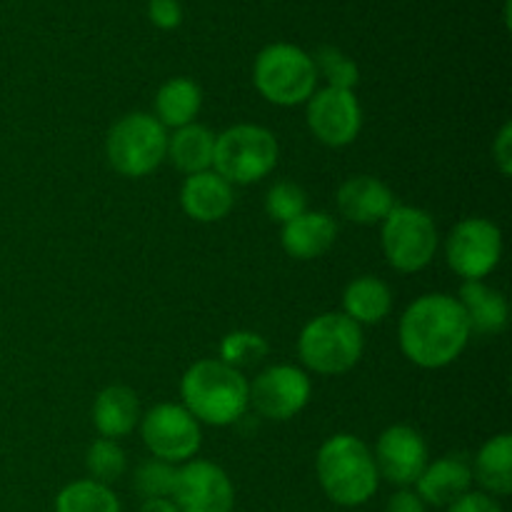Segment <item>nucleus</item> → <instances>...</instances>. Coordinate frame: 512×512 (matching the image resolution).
I'll use <instances>...</instances> for the list:
<instances>
[{"mask_svg": "<svg viewBox=\"0 0 512 512\" xmlns=\"http://www.w3.org/2000/svg\"><path fill=\"white\" fill-rule=\"evenodd\" d=\"M140 418V400L128 385H108L93 403V425L100 438H125L138 428Z\"/></svg>", "mask_w": 512, "mask_h": 512, "instance_id": "6ab92c4d", "label": "nucleus"}, {"mask_svg": "<svg viewBox=\"0 0 512 512\" xmlns=\"http://www.w3.org/2000/svg\"><path fill=\"white\" fill-rule=\"evenodd\" d=\"M180 205L195 223H218L228 218L235 205L233 185L220 178L215 170L188 175L180 188Z\"/></svg>", "mask_w": 512, "mask_h": 512, "instance_id": "dca6fc26", "label": "nucleus"}, {"mask_svg": "<svg viewBox=\"0 0 512 512\" xmlns=\"http://www.w3.org/2000/svg\"><path fill=\"white\" fill-rule=\"evenodd\" d=\"M385 512H428V508H425L423 498H420L415 490L400 488L398 493L388 500V508H385Z\"/></svg>", "mask_w": 512, "mask_h": 512, "instance_id": "72a5a7b5", "label": "nucleus"}, {"mask_svg": "<svg viewBox=\"0 0 512 512\" xmlns=\"http://www.w3.org/2000/svg\"><path fill=\"white\" fill-rule=\"evenodd\" d=\"M448 512H503L498 500L488 493H465L463 498H458L455 503L448 505Z\"/></svg>", "mask_w": 512, "mask_h": 512, "instance_id": "2f4dec72", "label": "nucleus"}, {"mask_svg": "<svg viewBox=\"0 0 512 512\" xmlns=\"http://www.w3.org/2000/svg\"><path fill=\"white\" fill-rule=\"evenodd\" d=\"M380 243L390 268L398 273H420L438 253V225L428 210L395 205L380 223Z\"/></svg>", "mask_w": 512, "mask_h": 512, "instance_id": "6e6552de", "label": "nucleus"}, {"mask_svg": "<svg viewBox=\"0 0 512 512\" xmlns=\"http://www.w3.org/2000/svg\"><path fill=\"white\" fill-rule=\"evenodd\" d=\"M445 258L463 283L485 280L503 258V233L488 218H463L445 238Z\"/></svg>", "mask_w": 512, "mask_h": 512, "instance_id": "1a4fd4ad", "label": "nucleus"}, {"mask_svg": "<svg viewBox=\"0 0 512 512\" xmlns=\"http://www.w3.org/2000/svg\"><path fill=\"white\" fill-rule=\"evenodd\" d=\"M473 480H478L488 495L512 493V435H493L475 455Z\"/></svg>", "mask_w": 512, "mask_h": 512, "instance_id": "b1692460", "label": "nucleus"}, {"mask_svg": "<svg viewBox=\"0 0 512 512\" xmlns=\"http://www.w3.org/2000/svg\"><path fill=\"white\" fill-rule=\"evenodd\" d=\"M105 155L123 178H145L163 165L168 155V130L150 113H128L110 128Z\"/></svg>", "mask_w": 512, "mask_h": 512, "instance_id": "0eeeda50", "label": "nucleus"}, {"mask_svg": "<svg viewBox=\"0 0 512 512\" xmlns=\"http://www.w3.org/2000/svg\"><path fill=\"white\" fill-rule=\"evenodd\" d=\"M85 468H88L90 480L110 485L118 478H123L125 470H128V458H125V450L120 448L118 440L98 438L88 448V455H85Z\"/></svg>", "mask_w": 512, "mask_h": 512, "instance_id": "bb28decb", "label": "nucleus"}, {"mask_svg": "<svg viewBox=\"0 0 512 512\" xmlns=\"http://www.w3.org/2000/svg\"><path fill=\"white\" fill-rule=\"evenodd\" d=\"M175 478H178V468L165 460L150 458L138 465L133 475V488L135 493L143 495L145 500L153 498H173Z\"/></svg>", "mask_w": 512, "mask_h": 512, "instance_id": "c756f323", "label": "nucleus"}, {"mask_svg": "<svg viewBox=\"0 0 512 512\" xmlns=\"http://www.w3.org/2000/svg\"><path fill=\"white\" fill-rule=\"evenodd\" d=\"M215 153V133H210L205 125L190 123L185 128L173 130L168 135V155L165 160L175 165V170L188 178V175L213 170Z\"/></svg>", "mask_w": 512, "mask_h": 512, "instance_id": "5701e85b", "label": "nucleus"}, {"mask_svg": "<svg viewBox=\"0 0 512 512\" xmlns=\"http://www.w3.org/2000/svg\"><path fill=\"white\" fill-rule=\"evenodd\" d=\"M398 205L393 190L375 175H353L338 188V210L343 218L358 225L383 223Z\"/></svg>", "mask_w": 512, "mask_h": 512, "instance_id": "2eb2a0df", "label": "nucleus"}, {"mask_svg": "<svg viewBox=\"0 0 512 512\" xmlns=\"http://www.w3.org/2000/svg\"><path fill=\"white\" fill-rule=\"evenodd\" d=\"M200 108H203V90L190 78H170L155 93V120L165 130L185 128L195 123Z\"/></svg>", "mask_w": 512, "mask_h": 512, "instance_id": "4be33fe9", "label": "nucleus"}, {"mask_svg": "<svg viewBox=\"0 0 512 512\" xmlns=\"http://www.w3.org/2000/svg\"><path fill=\"white\" fill-rule=\"evenodd\" d=\"M493 160L503 175L512 173V123H505L500 128L498 138L493 143Z\"/></svg>", "mask_w": 512, "mask_h": 512, "instance_id": "473e14b6", "label": "nucleus"}, {"mask_svg": "<svg viewBox=\"0 0 512 512\" xmlns=\"http://www.w3.org/2000/svg\"><path fill=\"white\" fill-rule=\"evenodd\" d=\"M375 468L380 478L398 488H413L428 460V443L410 425H390L375 443Z\"/></svg>", "mask_w": 512, "mask_h": 512, "instance_id": "4468645a", "label": "nucleus"}, {"mask_svg": "<svg viewBox=\"0 0 512 512\" xmlns=\"http://www.w3.org/2000/svg\"><path fill=\"white\" fill-rule=\"evenodd\" d=\"M363 350V328L345 313H320L300 330V360L318 375L348 373L360 363Z\"/></svg>", "mask_w": 512, "mask_h": 512, "instance_id": "39448f33", "label": "nucleus"}, {"mask_svg": "<svg viewBox=\"0 0 512 512\" xmlns=\"http://www.w3.org/2000/svg\"><path fill=\"white\" fill-rule=\"evenodd\" d=\"M270 353L268 340L260 333H253V330H233V333L225 335L220 340V358L230 368L240 370L243 373L245 368H253V365L263 363Z\"/></svg>", "mask_w": 512, "mask_h": 512, "instance_id": "a878e982", "label": "nucleus"}, {"mask_svg": "<svg viewBox=\"0 0 512 512\" xmlns=\"http://www.w3.org/2000/svg\"><path fill=\"white\" fill-rule=\"evenodd\" d=\"M458 303L468 318L470 333L500 335L510 323V305L500 290L490 288L483 280L463 283Z\"/></svg>", "mask_w": 512, "mask_h": 512, "instance_id": "aec40b11", "label": "nucleus"}, {"mask_svg": "<svg viewBox=\"0 0 512 512\" xmlns=\"http://www.w3.org/2000/svg\"><path fill=\"white\" fill-rule=\"evenodd\" d=\"M310 395H313V383L308 373L295 365H270L250 383V405L263 418L278 423L303 413L305 405L310 403Z\"/></svg>", "mask_w": 512, "mask_h": 512, "instance_id": "f8f14e48", "label": "nucleus"}, {"mask_svg": "<svg viewBox=\"0 0 512 512\" xmlns=\"http://www.w3.org/2000/svg\"><path fill=\"white\" fill-rule=\"evenodd\" d=\"M148 18L155 28L175 30L183 23V8L178 0H148Z\"/></svg>", "mask_w": 512, "mask_h": 512, "instance_id": "7c9ffc66", "label": "nucleus"}, {"mask_svg": "<svg viewBox=\"0 0 512 512\" xmlns=\"http://www.w3.org/2000/svg\"><path fill=\"white\" fill-rule=\"evenodd\" d=\"M393 310V290L383 278L375 275H360V278L350 280L343 290V313L348 315L353 323L363 325H378Z\"/></svg>", "mask_w": 512, "mask_h": 512, "instance_id": "412c9836", "label": "nucleus"}, {"mask_svg": "<svg viewBox=\"0 0 512 512\" xmlns=\"http://www.w3.org/2000/svg\"><path fill=\"white\" fill-rule=\"evenodd\" d=\"M253 83L268 103L280 108L308 103L318 90L313 55L293 43H270L253 63Z\"/></svg>", "mask_w": 512, "mask_h": 512, "instance_id": "20e7f679", "label": "nucleus"}, {"mask_svg": "<svg viewBox=\"0 0 512 512\" xmlns=\"http://www.w3.org/2000/svg\"><path fill=\"white\" fill-rule=\"evenodd\" d=\"M308 128L315 140L328 148H345L363 130V108L355 90L320 88L310 95Z\"/></svg>", "mask_w": 512, "mask_h": 512, "instance_id": "9b49d317", "label": "nucleus"}, {"mask_svg": "<svg viewBox=\"0 0 512 512\" xmlns=\"http://www.w3.org/2000/svg\"><path fill=\"white\" fill-rule=\"evenodd\" d=\"M173 500L180 512H233V480L220 465L193 458L178 468Z\"/></svg>", "mask_w": 512, "mask_h": 512, "instance_id": "ddd939ff", "label": "nucleus"}, {"mask_svg": "<svg viewBox=\"0 0 512 512\" xmlns=\"http://www.w3.org/2000/svg\"><path fill=\"white\" fill-rule=\"evenodd\" d=\"M308 210V193L293 180H278L265 195V213L273 223H290Z\"/></svg>", "mask_w": 512, "mask_h": 512, "instance_id": "c85d7f7f", "label": "nucleus"}, {"mask_svg": "<svg viewBox=\"0 0 512 512\" xmlns=\"http://www.w3.org/2000/svg\"><path fill=\"white\" fill-rule=\"evenodd\" d=\"M315 475L323 493L340 508L365 505L380 485L373 450L365 440L350 433H338L320 445Z\"/></svg>", "mask_w": 512, "mask_h": 512, "instance_id": "7ed1b4c3", "label": "nucleus"}, {"mask_svg": "<svg viewBox=\"0 0 512 512\" xmlns=\"http://www.w3.org/2000/svg\"><path fill=\"white\" fill-rule=\"evenodd\" d=\"M140 435L153 458L170 465L188 463L203 443L200 423L178 403H160L140 418Z\"/></svg>", "mask_w": 512, "mask_h": 512, "instance_id": "9d476101", "label": "nucleus"}, {"mask_svg": "<svg viewBox=\"0 0 512 512\" xmlns=\"http://www.w3.org/2000/svg\"><path fill=\"white\" fill-rule=\"evenodd\" d=\"M473 488V465L463 455H445L425 465L415 483V493L423 498L425 505L448 508Z\"/></svg>", "mask_w": 512, "mask_h": 512, "instance_id": "f3484780", "label": "nucleus"}, {"mask_svg": "<svg viewBox=\"0 0 512 512\" xmlns=\"http://www.w3.org/2000/svg\"><path fill=\"white\" fill-rule=\"evenodd\" d=\"M313 63L318 80L325 78L328 88L355 90V85H358L360 70L358 65H355V60L348 58L343 50L333 48V45H323V48L313 55Z\"/></svg>", "mask_w": 512, "mask_h": 512, "instance_id": "cd10ccee", "label": "nucleus"}, {"mask_svg": "<svg viewBox=\"0 0 512 512\" xmlns=\"http://www.w3.org/2000/svg\"><path fill=\"white\" fill-rule=\"evenodd\" d=\"M338 238V223L325 210H305L280 230L283 250L295 260H315L328 253Z\"/></svg>", "mask_w": 512, "mask_h": 512, "instance_id": "a211bd4d", "label": "nucleus"}, {"mask_svg": "<svg viewBox=\"0 0 512 512\" xmlns=\"http://www.w3.org/2000/svg\"><path fill=\"white\" fill-rule=\"evenodd\" d=\"M470 325L458 298L425 293L405 308L398 323L400 350L423 370H440L455 363L470 343Z\"/></svg>", "mask_w": 512, "mask_h": 512, "instance_id": "f257e3e1", "label": "nucleus"}, {"mask_svg": "<svg viewBox=\"0 0 512 512\" xmlns=\"http://www.w3.org/2000/svg\"><path fill=\"white\" fill-rule=\"evenodd\" d=\"M183 408L200 425L228 428L250 408V383L240 370L218 358H203L185 370L180 380Z\"/></svg>", "mask_w": 512, "mask_h": 512, "instance_id": "f03ea898", "label": "nucleus"}, {"mask_svg": "<svg viewBox=\"0 0 512 512\" xmlns=\"http://www.w3.org/2000/svg\"><path fill=\"white\" fill-rule=\"evenodd\" d=\"M140 512H180V508L175 505L173 498H153L145 500Z\"/></svg>", "mask_w": 512, "mask_h": 512, "instance_id": "f704fd0d", "label": "nucleus"}, {"mask_svg": "<svg viewBox=\"0 0 512 512\" xmlns=\"http://www.w3.org/2000/svg\"><path fill=\"white\" fill-rule=\"evenodd\" d=\"M55 512H120V500L110 485L85 478L60 490L55 498Z\"/></svg>", "mask_w": 512, "mask_h": 512, "instance_id": "393cba45", "label": "nucleus"}, {"mask_svg": "<svg viewBox=\"0 0 512 512\" xmlns=\"http://www.w3.org/2000/svg\"><path fill=\"white\" fill-rule=\"evenodd\" d=\"M280 145L273 130L253 123H238L215 135L213 170L230 185H250L273 173Z\"/></svg>", "mask_w": 512, "mask_h": 512, "instance_id": "423d86ee", "label": "nucleus"}]
</instances>
